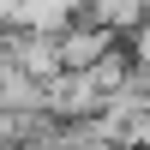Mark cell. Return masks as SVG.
<instances>
[{"label": "cell", "instance_id": "6da1fadb", "mask_svg": "<svg viewBox=\"0 0 150 150\" xmlns=\"http://www.w3.org/2000/svg\"><path fill=\"white\" fill-rule=\"evenodd\" d=\"M120 48V36L114 30H102V24H90V18H72L66 30L54 36V54H60V72H90L102 54H114Z\"/></svg>", "mask_w": 150, "mask_h": 150}, {"label": "cell", "instance_id": "7a4b0ae2", "mask_svg": "<svg viewBox=\"0 0 150 150\" xmlns=\"http://www.w3.org/2000/svg\"><path fill=\"white\" fill-rule=\"evenodd\" d=\"M0 48L12 54V66L24 72V78H36V84H48L60 72V54H54V36H42V30H0Z\"/></svg>", "mask_w": 150, "mask_h": 150}, {"label": "cell", "instance_id": "3957f363", "mask_svg": "<svg viewBox=\"0 0 150 150\" xmlns=\"http://www.w3.org/2000/svg\"><path fill=\"white\" fill-rule=\"evenodd\" d=\"M84 12V0H24L18 6V30H42V36H60L72 18Z\"/></svg>", "mask_w": 150, "mask_h": 150}, {"label": "cell", "instance_id": "277c9868", "mask_svg": "<svg viewBox=\"0 0 150 150\" xmlns=\"http://www.w3.org/2000/svg\"><path fill=\"white\" fill-rule=\"evenodd\" d=\"M78 18H90V24H102V30L126 36L132 24H144V6H138V0H84Z\"/></svg>", "mask_w": 150, "mask_h": 150}, {"label": "cell", "instance_id": "5b68a950", "mask_svg": "<svg viewBox=\"0 0 150 150\" xmlns=\"http://www.w3.org/2000/svg\"><path fill=\"white\" fill-rule=\"evenodd\" d=\"M0 150H18V126H12V114H0Z\"/></svg>", "mask_w": 150, "mask_h": 150}, {"label": "cell", "instance_id": "8992f818", "mask_svg": "<svg viewBox=\"0 0 150 150\" xmlns=\"http://www.w3.org/2000/svg\"><path fill=\"white\" fill-rule=\"evenodd\" d=\"M18 150H60V144H54V138H24Z\"/></svg>", "mask_w": 150, "mask_h": 150}, {"label": "cell", "instance_id": "52a82bcc", "mask_svg": "<svg viewBox=\"0 0 150 150\" xmlns=\"http://www.w3.org/2000/svg\"><path fill=\"white\" fill-rule=\"evenodd\" d=\"M138 6H144V18H150V0H138Z\"/></svg>", "mask_w": 150, "mask_h": 150}]
</instances>
